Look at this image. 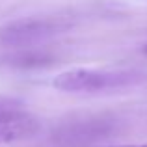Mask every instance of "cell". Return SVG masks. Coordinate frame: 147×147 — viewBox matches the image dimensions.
I'll return each instance as SVG.
<instances>
[{"label": "cell", "instance_id": "obj_1", "mask_svg": "<svg viewBox=\"0 0 147 147\" xmlns=\"http://www.w3.org/2000/svg\"><path fill=\"white\" fill-rule=\"evenodd\" d=\"M144 75L138 71H108V69H71L54 78V88L69 93H97L106 90L134 86Z\"/></svg>", "mask_w": 147, "mask_h": 147}, {"label": "cell", "instance_id": "obj_2", "mask_svg": "<svg viewBox=\"0 0 147 147\" xmlns=\"http://www.w3.org/2000/svg\"><path fill=\"white\" fill-rule=\"evenodd\" d=\"M67 28L61 19L56 17H28L7 22L0 28V43L6 47H34L45 43L50 37L61 34Z\"/></svg>", "mask_w": 147, "mask_h": 147}, {"label": "cell", "instance_id": "obj_3", "mask_svg": "<svg viewBox=\"0 0 147 147\" xmlns=\"http://www.w3.org/2000/svg\"><path fill=\"white\" fill-rule=\"evenodd\" d=\"M39 130V123L32 114L19 115L15 119L0 121V144H9V142L24 140L30 138Z\"/></svg>", "mask_w": 147, "mask_h": 147}, {"label": "cell", "instance_id": "obj_4", "mask_svg": "<svg viewBox=\"0 0 147 147\" xmlns=\"http://www.w3.org/2000/svg\"><path fill=\"white\" fill-rule=\"evenodd\" d=\"M28 114L26 104L17 97H7V95H0V121H7V119H15L19 115Z\"/></svg>", "mask_w": 147, "mask_h": 147}, {"label": "cell", "instance_id": "obj_5", "mask_svg": "<svg viewBox=\"0 0 147 147\" xmlns=\"http://www.w3.org/2000/svg\"><path fill=\"white\" fill-rule=\"evenodd\" d=\"M108 147H147V144H142V145H108Z\"/></svg>", "mask_w": 147, "mask_h": 147}, {"label": "cell", "instance_id": "obj_6", "mask_svg": "<svg viewBox=\"0 0 147 147\" xmlns=\"http://www.w3.org/2000/svg\"><path fill=\"white\" fill-rule=\"evenodd\" d=\"M144 52H145V54H147V45H145V47H144Z\"/></svg>", "mask_w": 147, "mask_h": 147}]
</instances>
